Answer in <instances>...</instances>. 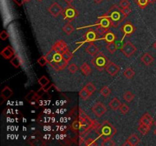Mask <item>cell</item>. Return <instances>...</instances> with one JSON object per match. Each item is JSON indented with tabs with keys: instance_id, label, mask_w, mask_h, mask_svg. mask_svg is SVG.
I'll return each instance as SVG.
<instances>
[{
	"instance_id": "obj_2",
	"label": "cell",
	"mask_w": 156,
	"mask_h": 146,
	"mask_svg": "<svg viewBox=\"0 0 156 146\" xmlns=\"http://www.w3.org/2000/svg\"><path fill=\"white\" fill-rule=\"evenodd\" d=\"M96 132L101 138H112L117 132L116 128L110 122L105 121L102 124L95 127Z\"/></svg>"
},
{
	"instance_id": "obj_30",
	"label": "cell",
	"mask_w": 156,
	"mask_h": 146,
	"mask_svg": "<svg viewBox=\"0 0 156 146\" xmlns=\"http://www.w3.org/2000/svg\"><path fill=\"white\" fill-rule=\"evenodd\" d=\"M135 2L136 3L137 5L142 9H144L146 6H148V5L150 3L149 0H135Z\"/></svg>"
},
{
	"instance_id": "obj_52",
	"label": "cell",
	"mask_w": 156,
	"mask_h": 146,
	"mask_svg": "<svg viewBox=\"0 0 156 146\" xmlns=\"http://www.w3.org/2000/svg\"><path fill=\"white\" fill-rule=\"evenodd\" d=\"M154 134H155V135H156V129H155V131H154Z\"/></svg>"
},
{
	"instance_id": "obj_50",
	"label": "cell",
	"mask_w": 156,
	"mask_h": 146,
	"mask_svg": "<svg viewBox=\"0 0 156 146\" xmlns=\"http://www.w3.org/2000/svg\"><path fill=\"white\" fill-rule=\"evenodd\" d=\"M153 47H154V48H155V50H156V41L155 42V43L153 44Z\"/></svg>"
},
{
	"instance_id": "obj_13",
	"label": "cell",
	"mask_w": 156,
	"mask_h": 146,
	"mask_svg": "<svg viewBox=\"0 0 156 146\" xmlns=\"http://www.w3.org/2000/svg\"><path fill=\"white\" fill-rule=\"evenodd\" d=\"M68 62V61H66L65 59H63L62 61H60V62H50L49 64H50V66H51L55 71H60V70H63L64 68L67 66Z\"/></svg>"
},
{
	"instance_id": "obj_37",
	"label": "cell",
	"mask_w": 156,
	"mask_h": 146,
	"mask_svg": "<svg viewBox=\"0 0 156 146\" xmlns=\"http://www.w3.org/2000/svg\"><path fill=\"white\" fill-rule=\"evenodd\" d=\"M85 87V88L88 90V91L89 92V94H91V95L94 92V91H95V90H96L95 86H94V84L91 83V82H88V83L87 84Z\"/></svg>"
},
{
	"instance_id": "obj_4",
	"label": "cell",
	"mask_w": 156,
	"mask_h": 146,
	"mask_svg": "<svg viewBox=\"0 0 156 146\" xmlns=\"http://www.w3.org/2000/svg\"><path fill=\"white\" fill-rule=\"evenodd\" d=\"M62 15L63 16L64 19L67 20L70 22L71 21H73L79 15V13H78V11L73 6L69 5L68 7L63 9Z\"/></svg>"
},
{
	"instance_id": "obj_38",
	"label": "cell",
	"mask_w": 156,
	"mask_h": 146,
	"mask_svg": "<svg viewBox=\"0 0 156 146\" xmlns=\"http://www.w3.org/2000/svg\"><path fill=\"white\" fill-rule=\"evenodd\" d=\"M48 62H49V61H48V59H47V56H41V57H40L37 60V63L39 64L41 66H44V65H45L47 63H48Z\"/></svg>"
},
{
	"instance_id": "obj_27",
	"label": "cell",
	"mask_w": 156,
	"mask_h": 146,
	"mask_svg": "<svg viewBox=\"0 0 156 146\" xmlns=\"http://www.w3.org/2000/svg\"><path fill=\"white\" fill-rule=\"evenodd\" d=\"M108 29L104 28V27H100V26H98L97 28L95 29V32L97 33L98 37H103L105 36V35L106 34V33L108 32Z\"/></svg>"
},
{
	"instance_id": "obj_26",
	"label": "cell",
	"mask_w": 156,
	"mask_h": 146,
	"mask_svg": "<svg viewBox=\"0 0 156 146\" xmlns=\"http://www.w3.org/2000/svg\"><path fill=\"white\" fill-rule=\"evenodd\" d=\"M79 97H80L83 100H88V97H89L90 95H91V94H89V92L88 91V90L85 88V87H84V88L79 91Z\"/></svg>"
},
{
	"instance_id": "obj_3",
	"label": "cell",
	"mask_w": 156,
	"mask_h": 146,
	"mask_svg": "<svg viewBox=\"0 0 156 146\" xmlns=\"http://www.w3.org/2000/svg\"><path fill=\"white\" fill-rule=\"evenodd\" d=\"M108 62H109V59L103 53H98L94 56V59L91 60L94 66L99 71H102L104 68H105Z\"/></svg>"
},
{
	"instance_id": "obj_35",
	"label": "cell",
	"mask_w": 156,
	"mask_h": 146,
	"mask_svg": "<svg viewBox=\"0 0 156 146\" xmlns=\"http://www.w3.org/2000/svg\"><path fill=\"white\" fill-rule=\"evenodd\" d=\"M102 146H114L115 145V143L112 141L111 138H103V141L101 143Z\"/></svg>"
},
{
	"instance_id": "obj_47",
	"label": "cell",
	"mask_w": 156,
	"mask_h": 146,
	"mask_svg": "<svg viewBox=\"0 0 156 146\" xmlns=\"http://www.w3.org/2000/svg\"><path fill=\"white\" fill-rule=\"evenodd\" d=\"M64 1L67 3V5H71V4L75 1V0H64Z\"/></svg>"
},
{
	"instance_id": "obj_39",
	"label": "cell",
	"mask_w": 156,
	"mask_h": 146,
	"mask_svg": "<svg viewBox=\"0 0 156 146\" xmlns=\"http://www.w3.org/2000/svg\"><path fill=\"white\" fill-rule=\"evenodd\" d=\"M120 111L122 114H126L129 111V107L126 103H122L120 107Z\"/></svg>"
},
{
	"instance_id": "obj_18",
	"label": "cell",
	"mask_w": 156,
	"mask_h": 146,
	"mask_svg": "<svg viewBox=\"0 0 156 146\" xmlns=\"http://www.w3.org/2000/svg\"><path fill=\"white\" fill-rule=\"evenodd\" d=\"M85 51L88 53V54L91 55V56H95L99 51V48L93 42H91L89 45L86 47Z\"/></svg>"
},
{
	"instance_id": "obj_20",
	"label": "cell",
	"mask_w": 156,
	"mask_h": 146,
	"mask_svg": "<svg viewBox=\"0 0 156 146\" xmlns=\"http://www.w3.org/2000/svg\"><path fill=\"white\" fill-rule=\"evenodd\" d=\"M12 95H13V91L9 86L5 87L1 92V97L5 100L10 98Z\"/></svg>"
},
{
	"instance_id": "obj_7",
	"label": "cell",
	"mask_w": 156,
	"mask_h": 146,
	"mask_svg": "<svg viewBox=\"0 0 156 146\" xmlns=\"http://www.w3.org/2000/svg\"><path fill=\"white\" fill-rule=\"evenodd\" d=\"M68 50V47H67V44L66 43L65 41L62 40H59L53 44L50 50L53 52H56V53H60L62 54L64 52Z\"/></svg>"
},
{
	"instance_id": "obj_15",
	"label": "cell",
	"mask_w": 156,
	"mask_h": 146,
	"mask_svg": "<svg viewBox=\"0 0 156 146\" xmlns=\"http://www.w3.org/2000/svg\"><path fill=\"white\" fill-rule=\"evenodd\" d=\"M153 123L154 121L152 116H151L149 113H145L140 120V124L146 125V126H150V127L152 126Z\"/></svg>"
},
{
	"instance_id": "obj_29",
	"label": "cell",
	"mask_w": 156,
	"mask_h": 146,
	"mask_svg": "<svg viewBox=\"0 0 156 146\" xmlns=\"http://www.w3.org/2000/svg\"><path fill=\"white\" fill-rule=\"evenodd\" d=\"M123 75L128 79H131L134 77L135 75V71L133 68H127L124 71H123Z\"/></svg>"
},
{
	"instance_id": "obj_32",
	"label": "cell",
	"mask_w": 156,
	"mask_h": 146,
	"mask_svg": "<svg viewBox=\"0 0 156 146\" xmlns=\"http://www.w3.org/2000/svg\"><path fill=\"white\" fill-rule=\"evenodd\" d=\"M106 48H107V50H108V51L109 52V53H115V51L117 50V44H116L114 42L108 43V45L106 46Z\"/></svg>"
},
{
	"instance_id": "obj_42",
	"label": "cell",
	"mask_w": 156,
	"mask_h": 146,
	"mask_svg": "<svg viewBox=\"0 0 156 146\" xmlns=\"http://www.w3.org/2000/svg\"><path fill=\"white\" fill-rule=\"evenodd\" d=\"M130 6V2L129 0H120V7L121 9H124V8H127Z\"/></svg>"
},
{
	"instance_id": "obj_22",
	"label": "cell",
	"mask_w": 156,
	"mask_h": 146,
	"mask_svg": "<svg viewBox=\"0 0 156 146\" xmlns=\"http://www.w3.org/2000/svg\"><path fill=\"white\" fill-rule=\"evenodd\" d=\"M80 69H81V71H82V72L83 73L84 75H85V76L89 75L91 72V67L89 66V65H88L87 62H84V63L81 65Z\"/></svg>"
},
{
	"instance_id": "obj_44",
	"label": "cell",
	"mask_w": 156,
	"mask_h": 146,
	"mask_svg": "<svg viewBox=\"0 0 156 146\" xmlns=\"http://www.w3.org/2000/svg\"><path fill=\"white\" fill-rule=\"evenodd\" d=\"M121 11H122V13L123 14V15H124L125 17H127L128 15L131 13V9L129 7L124 8V9H121Z\"/></svg>"
},
{
	"instance_id": "obj_45",
	"label": "cell",
	"mask_w": 156,
	"mask_h": 146,
	"mask_svg": "<svg viewBox=\"0 0 156 146\" xmlns=\"http://www.w3.org/2000/svg\"><path fill=\"white\" fill-rule=\"evenodd\" d=\"M94 141H95L94 140L89 138L85 141V145H98L97 143H95Z\"/></svg>"
},
{
	"instance_id": "obj_51",
	"label": "cell",
	"mask_w": 156,
	"mask_h": 146,
	"mask_svg": "<svg viewBox=\"0 0 156 146\" xmlns=\"http://www.w3.org/2000/svg\"><path fill=\"white\" fill-rule=\"evenodd\" d=\"M25 1V2H29L30 1V0H24Z\"/></svg>"
},
{
	"instance_id": "obj_41",
	"label": "cell",
	"mask_w": 156,
	"mask_h": 146,
	"mask_svg": "<svg viewBox=\"0 0 156 146\" xmlns=\"http://www.w3.org/2000/svg\"><path fill=\"white\" fill-rule=\"evenodd\" d=\"M62 57H63V59H65L66 61H69L70 59H72V57H73V55H72V53H70L69 50H66V52H64L63 53H62Z\"/></svg>"
},
{
	"instance_id": "obj_34",
	"label": "cell",
	"mask_w": 156,
	"mask_h": 146,
	"mask_svg": "<svg viewBox=\"0 0 156 146\" xmlns=\"http://www.w3.org/2000/svg\"><path fill=\"white\" fill-rule=\"evenodd\" d=\"M111 90L108 88V86H104L100 90V94L105 97H108L111 94Z\"/></svg>"
},
{
	"instance_id": "obj_48",
	"label": "cell",
	"mask_w": 156,
	"mask_h": 146,
	"mask_svg": "<svg viewBox=\"0 0 156 146\" xmlns=\"http://www.w3.org/2000/svg\"><path fill=\"white\" fill-rule=\"evenodd\" d=\"M94 2L96 4H101L103 2V0H94Z\"/></svg>"
},
{
	"instance_id": "obj_19",
	"label": "cell",
	"mask_w": 156,
	"mask_h": 146,
	"mask_svg": "<svg viewBox=\"0 0 156 146\" xmlns=\"http://www.w3.org/2000/svg\"><path fill=\"white\" fill-rule=\"evenodd\" d=\"M141 61L145 64L146 65H149L152 63L154 61V58L150 53H146L143 54L141 57Z\"/></svg>"
},
{
	"instance_id": "obj_6",
	"label": "cell",
	"mask_w": 156,
	"mask_h": 146,
	"mask_svg": "<svg viewBox=\"0 0 156 146\" xmlns=\"http://www.w3.org/2000/svg\"><path fill=\"white\" fill-rule=\"evenodd\" d=\"M137 49L133 44L131 42L128 41L126 43H124V45L123 46V47L121 48V51L126 57H130L133 54L136 52Z\"/></svg>"
},
{
	"instance_id": "obj_8",
	"label": "cell",
	"mask_w": 156,
	"mask_h": 146,
	"mask_svg": "<svg viewBox=\"0 0 156 146\" xmlns=\"http://www.w3.org/2000/svg\"><path fill=\"white\" fill-rule=\"evenodd\" d=\"M40 98L41 97L38 95L37 93L34 92V91H30L25 97V100L33 106H36L35 104H39Z\"/></svg>"
},
{
	"instance_id": "obj_11",
	"label": "cell",
	"mask_w": 156,
	"mask_h": 146,
	"mask_svg": "<svg viewBox=\"0 0 156 146\" xmlns=\"http://www.w3.org/2000/svg\"><path fill=\"white\" fill-rule=\"evenodd\" d=\"M96 24H98V26H100V27H104V28L109 29V27L111 26H112V24H111V21L108 17H107L106 15H102V16L99 17L97 23Z\"/></svg>"
},
{
	"instance_id": "obj_49",
	"label": "cell",
	"mask_w": 156,
	"mask_h": 146,
	"mask_svg": "<svg viewBox=\"0 0 156 146\" xmlns=\"http://www.w3.org/2000/svg\"><path fill=\"white\" fill-rule=\"evenodd\" d=\"M149 1H150V3H152V4H153V3L155 2L156 0H149Z\"/></svg>"
},
{
	"instance_id": "obj_16",
	"label": "cell",
	"mask_w": 156,
	"mask_h": 146,
	"mask_svg": "<svg viewBox=\"0 0 156 146\" xmlns=\"http://www.w3.org/2000/svg\"><path fill=\"white\" fill-rule=\"evenodd\" d=\"M140 141V138H139L136 134H132V135L128 138V139L126 140V142L123 144V146H126V145L136 146L139 144Z\"/></svg>"
},
{
	"instance_id": "obj_53",
	"label": "cell",
	"mask_w": 156,
	"mask_h": 146,
	"mask_svg": "<svg viewBox=\"0 0 156 146\" xmlns=\"http://www.w3.org/2000/svg\"><path fill=\"white\" fill-rule=\"evenodd\" d=\"M37 1H38V2H42L43 0H37Z\"/></svg>"
},
{
	"instance_id": "obj_46",
	"label": "cell",
	"mask_w": 156,
	"mask_h": 146,
	"mask_svg": "<svg viewBox=\"0 0 156 146\" xmlns=\"http://www.w3.org/2000/svg\"><path fill=\"white\" fill-rule=\"evenodd\" d=\"M14 2H15L19 6H21L24 2H25V1H24V0H14Z\"/></svg>"
},
{
	"instance_id": "obj_1",
	"label": "cell",
	"mask_w": 156,
	"mask_h": 146,
	"mask_svg": "<svg viewBox=\"0 0 156 146\" xmlns=\"http://www.w3.org/2000/svg\"><path fill=\"white\" fill-rule=\"evenodd\" d=\"M105 15H106L107 17L111 19V24H112V27H117L119 24H120V22L123 21L126 17H125L123 15V14L122 13L121 8L117 6V5H113L111 9H109L108 12L106 14H105Z\"/></svg>"
},
{
	"instance_id": "obj_40",
	"label": "cell",
	"mask_w": 156,
	"mask_h": 146,
	"mask_svg": "<svg viewBox=\"0 0 156 146\" xmlns=\"http://www.w3.org/2000/svg\"><path fill=\"white\" fill-rule=\"evenodd\" d=\"M68 69H69V71L72 73V74H74V73H76V71H78V69H79V67L76 65V64L72 63L69 65Z\"/></svg>"
},
{
	"instance_id": "obj_25",
	"label": "cell",
	"mask_w": 156,
	"mask_h": 146,
	"mask_svg": "<svg viewBox=\"0 0 156 146\" xmlns=\"http://www.w3.org/2000/svg\"><path fill=\"white\" fill-rule=\"evenodd\" d=\"M62 30L65 32V33H66L67 35H70L73 31H74V27L73 26L70 24V22H67L65 25L62 27Z\"/></svg>"
},
{
	"instance_id": "obj_24",
	"label": "cell",
	"mask_w": 156,
	"mask_h": 146,
	"mask_svg": "<svg viewBox=\"0 0 156 146\" xmlns=\"http://www.w3.org/2000/svg\"><path fill=\"white\" fill-rule=\"evenodd\" d=\"M103 39H105V40L106 41L107 43H112L114 42V40H115L116 36L113 32L108 31L107 32L106 34L105 35Z\"/></svg>"
},
{
	"instance_id": "obj_17",
	"label": "cell",
	"mask_w": 156,
	"mask_h": 146,
	"mask_svg": "<svg viewBox=\"0 0 156 146\" xmlns=\"http://www.w3.org/2000/svg\"><path fill=\"white\" fill-rule=\"evenodd\" d=\"M98 39L97 33H96L95 30H89L86 32L85 34V42H93V41L96 40Z\"/></svg>"
},
{
	"instance_id": "obj_14",
	"label": "cell",
	"mask_w": 156,
	"mask_h": 146,
	"mask_svg": "<svg viewBox=\"0 0 156 146\" xmlns=\"http://www.w3.org/2000/svg\"><path fill=\"white\" fill-rule=\"evenodd\" d=\"M1 56H3V58H5V59H12L13 57V56L15 55V50L12 48L11 46H7L6 47H5L2 50L0 53Z\"/></svg>"
},
{
	"instance_id": "obj_12",
	"label": "cell",
	"mask_w": 156,
	"mask_h": 146,
	"mask_svg": "<svg viewBox=\"0 0 156 146\" xmlns=\"http://www.w3.org/2000/svg\"><path fill=\"white\" fill-rule=\"evenodd\" d=\"M120 30H121V33H123L124 34V36H129V35H131L133 33L135 32L136 28L133 25L132 23L127 22L122 26L121 28H120Z\"/></svg>"
},
{
	"instance_id": "obj_5",
	"label": "cell",
	"mask_w": 156,
	"mask_h": 146,
	"mask_svg": "<svg viewBox=\"0 0 156 146\" xmlns=\"http://www.w3.org/2000/svg\"><path fill=\"white\" fill-rule=\"evenodd\" d=\"M91 110L92 112L95 114L96 116L101 117L107 112V107L105 105L101 102H98L94 104V106L91 107Z\"/></svg>"
},
{
	"instance_id": "obj_23",
	"label": "cell",
	"mask_w": 156,
	"mask_h": 146,
	"mask_svg": "<svg viewBox=\"0 0 156 146\" xmlns=\"http://www.w3.org/2000/svg\"><path fill=\"white\" fill-rule=\"evenodd\" d=\"M10 63L12 66L15 67V68H19L20 65H21V60L20 59L19 56H15L11 59L10 60Z\"/></svg>"
},
{
	"instance_id": "obj_9",
	"label": "cell",
	"mask_w": 156,
	"mask_h": 146,
	"mask_svg": "<svg viewBox=\"0 0 156 146\" xmlns=\"http://www.w3.org/2000/svg\"><path fill=\"white\" fill-rule=\"evenodd\" d=\"M105 69H106L107 72H108L110 75L114 76L119 72L120 68L119 65H116L115 63H114V62L109 60V62L107 64L106 67H105Z\"/></svg>"
},
{
	"instance_id": "obj_21",
	"label": "cell",
	"mask_w": 156,
	"mask_h": 146,
	"mask_svg": "<svg viewBox=\"0 0 156 146\" xmlns=\"http://www.w3.org/2000/svg\"><path fill=\"white\" fill-rule=\"evenodd\" d=\"M121 102L117 98V97H114V98L112 99L111 102L109 103L108 106H110V108L113 109V110H117V109H120V106H121Z\"/></svg>"
},
{
	"instance_id": "obj_31",
	"label": "cell",
	"mask_w": 156,
	"mask_h": 146,
	"mask_svg": "<svg viewBox=\"0 0 156 146\" xmlns=\"http://www.w3.org/2000/svg\"><path fill=\"white\" fill-rule=\"evenodd\" d=\"M123 99H124V100H126V102H131L133 100L134 97H135V95H134L131 91H126V92L123 94Z\"/></svg>"
},
{
	"instance_id": "obj_43",
	"label": "cell",
	"mask_w": 156,
	"mask_h": 146,
	"mask_svg": "<svg viewBox=\"0 0 156 146\" xmlns=\"http://www.w3.org/2000/svg\"><path fill=\"white\" fill-rule=\"evenodd\" d=\"M9 33H8L7 31H5V30H2V31L1 32V33H0V38H1V40H6L9 38Z\"/></svg>"
},
{
	"instance_id": "obj_36",
	"label": "cell",
	"mask_w": 156,
	"mask_h": 146,
	"mask_svg": "<svg viewBox=\"0 0 156 146\" xmlns=\"http://www.w3.org/2000/svg\"><path fill=\"white\" fill-rule=\"evenodd\" d=\"M72 127H73V129H74L75 131L79 130V129H80L82 127V121H81L80 120H76V121H74L73 123V124H72Z\"/></svg>"
},
{
	"instance_id": "obj_28",
	"label": "cell",
	"mask_w": 156,
	"mask_h": 146,
	"mask_svg": "<svg viewBox=\"0 0 156 146\" xmlns=\"http://www.w3.org/2000/svg\"><path fill=\"white\" fill-rule=\"evenodd\" d=\"M151 127L150 126H148L146 125H143V124H140V126L138 128V130L142 135H145L146 134H148V132L150 131Z\"/></svg>"
},
{
	"instance_id": "obj_33",
	"label": "cell",
	"mask_w": 156,
	"mask_h": 146,
	"mask_svg": "<svg viewBox=\"0 0 156 146\" xmlns=\"http://www.w3.org/2000/svg\"><path fill=\"white\" fill-rule=\"evenodd\" d=\"M38 83H39L43 88H45V87L50 83V80H49L45 75H43L39 78V80H38Z\"/></svg>"
},
{
	"instance_id": "obj_10",
	"label": "cell",
	"mask_w": 156,
	"mask_h": 146,
	"mask_svg": "<svg viewBox=\"0 0 156 146\" xmlns=\"http://www.w3.org/2000/svg\"><path fill=\"white\" fill-rule=\"evenodd\" d=\"M62 11H63V9L58 2H53L48 8V12L54 17H58L59 15H62Z\"/></svg>"
},
{
	"instance_id": "obj_54",
	"label": "cell",
	"mask_w": 156,
	"mask_h": 146,
	"mask_svg": "<svg viewBox=\"0 0 156 146\" xmlns=\"http://www.w3.org/2000/svg\"><path fill=\"white\" fill-rule=\"evenodd\" d=\"M155 126H156V121L155 122Z\"/></svg>"
}]
</instances>
